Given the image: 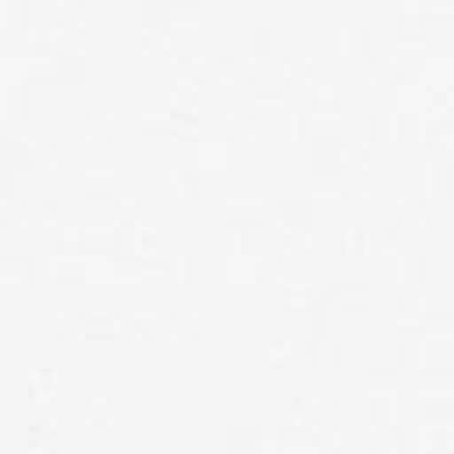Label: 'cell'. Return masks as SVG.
Segmentation results:
<instances>
[]
</instances>
